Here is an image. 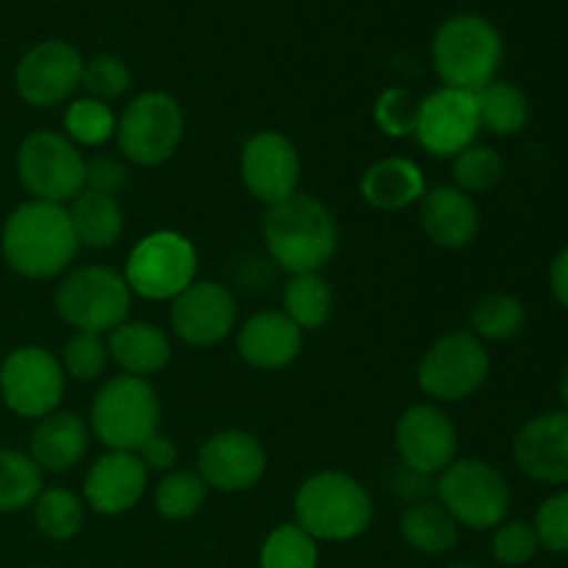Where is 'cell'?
Listing matches in <instances>:
<instances>
[{"mask_svg": "<svg viewBox=\"0 0 568 568\" xmlns=\"http://www.w3.org/2000/svg\"><path fill=\"white\" fill-rule=\"evenodd\" d=\"M261 236L272 261L288 275L320 272L338 250V225L325 203L297 192L261 216Z\"/></svg>", "mask_w": 568, "mask_h": 568, "instance_id": "6da1fadb", "label": "cell"}, {"mask_svg": "<svg viewBox=\"0 0 568 568\" xmlns=\"http://www.w3.org/2000/svg\"><path fill=\"white\" fill-rule=\"evenodd\" d=\"M78 253L70 211L59 203L28 200L3 225L6 264L28 281H53Z\"/></svg>", "mask_w": 568, "mask_h": 568, "instance_id": "7a4b0ae2", "label": "cell"}, {"mask_svg": "<svg viewBox=\"0 0 568 568\" xmlns=\"http://www.w3.org/2000/svg\"><path fill=\"white\" fill-rule=\"evenodd\" d=\"M372 519V494L347 471H316L294 494V525L314 541H355L369 530Z\"/></svg>", "mask_w": 568, "mask_h": 568, "instance_id": "3957f363", "label": "cell"}, {"mask_svg": "<svg viewBox=\"0 0 568 568\" xmlns=\"http://www.w3.org/2000/svg\"><path fill=\"white\" fill-rule=\"evenodd\" d=\"M433 70L444 87L480 92L497 78L505 44L497 28L480 14H455L433 37Z\"/></svg>", "mask_w": 568, "mask_h": 568, "instance_id": "277c9868", "label": "cell"}, {"mask_svg": "<svg viewBox=\"0 0 568 568\" xmlns=\"http://www.w3.org/2000/svg\"><path fill=\"white\" fill-rule=\"evenodd\" d=\"M89 425L94 438L109 449L136 453L161 430V399L153 383L116 375L94 394Z\"/></svg>", "mask_w": 568, "mask_h": 568, "instance_id": "5b68a950", "label": "cell"}, {"mask_svg": "<svg viewBox=\"0 0 568 568\" xmlns=\"http://www.w3.org/2000/svg\"><path fill=\"white\" fill-rule=\"evenodd\" d=\"M53 303L72 331L103 336L128 320L133 294L122 272L103 264H89L61 277Z\"/></svg>", "mask_w": 568, "mask_h": 568, "instance_id": "8992f818", "label": "cell"}, {"mask_svg": "<svg viewBox=\"0 0 568 568\" xmlns=\"http://www.w3.org/2000/svg\"><path fill=\"white\" fill-rule=\"evenodd\" d=\"M186 133V116L170 92H142L116 116V144L136 166H161L178 153Z\"/></svg>", "mask_w": 568, "mask_h": 568, "instance_id": "52a82bcc", "label": "cell"}, {"mask_svg": "<svg viewBox=\"0 0 568 568\" xmlns=\"http://www.w3.org/2000/svg\"><path fill=\"white\" fill-rule=\"evenodd\" d=\"M197 266L194 242L178 231H155L133 244L122 275L131 294L153 303H172L183 288L197 281Z\"/></svg>", "mask_w": 568, "mask_h": 568, "instance_id": "ba28073f", "label": "cell"}, {"mask_svg": "<svg viewBox=\"0 0 568 568\" xmlns=\"http://www.w3.org/2000/svg\"><path fill=\"white\" fill-rule=\"evenodd\" d=\"M438 503L469 530H491L510 510V488L491 464L480 458L453 460L436 480Z\"/></svg>", "mask_w": 568, "mask_h": 568, "instance_id": "9c48e42d", "label": "cell"}, {"mask_svg": "<svg viewBox=\"0 0 568 568\" xmlns=\"http://www.w3.org/2000/svg\"><path fill=\"white\" fill-rule=\"evenodd\" d=\"M17 178L33 200L64 205L87 189V161L64 133L33 131L17 150Z\"/></svg>", "mask_w": 568, "mask_h": 568, "instance_id": "30bf717a", "label": "cell"}, {"mask_svg": "<svg viewBox=\"0 0 568 568\" xmlns=\"http://www.w3.org/2000/svg\"><path fill=\"white\" fill-rule=\"evenodd\" d=\"M488 372L486 344L471 331H453L425 349L416 381L433 403H460L488 381Z\"/></svg>", "mask_w": 568, "mask_h": 568, "instance_id": "8fae6325", "label": "cell"}, {"mask_svg": "<svg viewBox=\"0 0 568 568\" xmlns=\"http://www.w3.org/2000/svg\"><path fill=\"white\" fill-rule=\"evenodd\" d=\"M67 375L61 361L39 344H26L6 355L0 366V397L22 419H44L64 399Z\"/></svg>", "mask_w": 568, "mask_h": 568, "instance_id": "7c38bea8", "label": "cell"}, {"mask_svg": "<svg viewBox=\"0 0 568 568\" xmlns=\"http://www.w3.org/2000/svg\"><path fill=\"white\" fill-rule=\"evenodd\" d=\"M83 55L64 39L37 42L14 70L17 94L33 109H55L81 87Z\"/></svg>", "mask_w": 568, "mask_h": 568, "instance_id": "4fadbf2b", "label": "cell"}, {"mask_svg": "<svg viewBox=\"0 0 568 568\" xmlns=\"http://www.w3.org/2000/svg\"><path fill=\"white\" fill-rule=\"evenodd\" d=\"M399 464L419 475L438 477L458 460V430L436 403L410 405L394 425Z\"/></svg>", "mask_w": 568, "mask_h": 568, "instance_id": "5bb4252c", "label": "cell"}, {"mask_svg": "<svg viewBox=\"0 0 568 568\" xmlns=\"http://www.w3.org/2000/svg\"><path fill=\"white\" fill-rule=\"evenodd\" d=\"M483 131L475 92L438 87L419 103L416 142L436 159H455Z\"/></svg>", "mask_w": 568, "mask_h": 568, "instance_id": "9a60e30c", "label": "cell"}, {"mask_svg": "<svg viewBox=\"0 0 568 568\" xmlns=\"http://www.w3.org/2000/svg\"><path fill=\"white\" fill-rule=\"evenodd\" d=\"M264 444L247 430L214 433L197 449V475L220 494H242L258 486L266 475Z\"/></svg>", "mask_w": 568, "mask_h": 568, "instance_id": "2e32d148", "label": "cell"}, {"mask_svg": "<svg viewBox=\"0 0 568 568\" xmlns=\"http://www.w3.org/2000/svg\"><path fill=\"white\" fill-rule=\"evenodd\" d=\"M239 305L227 286L194 281L183 288L170 308L172 333L189 347H214L236 331Z\"/></svg>", "mask_w": 568, "mask_h": 568, "instance_id": "e0dca14e", "label": "cell"}, {"mask_svg": "<svg viewBox=\"0 0 568 568\" xmlns=\"http://www.w3.org/2000/svg\"><path fill=\"white\" fill-rule=\"evenodd\" d=\"M239 170L247 192L264 205L281 203L300 192V153L292 139L277 131H258L244 142Z\"/></svg>", "mask_w": 568, "mask_h": 568, "instance_id": "ac0fdd59", "label": "cell"}, {"mask_svg": "<svg viewBox=\"0 0 568 568\" xmlns=\"http://www.w3.org/2000/svg\"><path fill=\"white\" fill-rule=\"evenodd\" d=\"M148 475L136 453L109 449L100 455L83 480V503L100 516H122L142 503Z\"/></svg>", "mask_w": 568, "mask_h": 568, "instance_id": "d6986e66", "label": "cell"}, {"mask_svg": "<svg viewBox=\"0 0 568 568\" xmlns=\"http://www.w3.org/2000/svg\"><path fill=\"white\" fill-rule=\"evenodd\" d=\"M514 458L530 480L549 486L568 483V410L527 422L514 442Z\"/></svg>", "mask_w": 568, "mask_h": 568, "instance_id": "ffe728a7", "label": "cell"}, {"mask_svg": "<svg viewBox=\"0 0 568 568\" xmlns=\"http://www.w3.org/2000/svg\"><path fill=\"white\" fill-rule=\"evenodd\" d=\"M236 349L242 361L261 372H281L303 353V331L283 311L266 308L244 320Z\"/></svg>", "mask_w": 568, "mask_h": 568, "instance_id": "44dd1931", "label": "cell"}, {"mask_svg": "<svg viewBox=\"0 0 568 568\" xmlns=\"http://www.w3.org/2000/svg\"><path fill=\"white\" fill-rule=\"evenodd\" d=\"M419 222L425 236L436 247L464 250L480 233V211L471 194L460 192L453 183L427 189L419 200Z\"/></svg>", "mask_w": 568, "mask_h": 568, "instance_id": "7402d4cb", "label": "cell"}, {"mask_svg": "<svg viewBox=\"0 0 568 568\" xmlns=\"http://www.w3.org/2000/svg\"><path fill=\"white\" fill-rule=\"evenodd\" d=\"M89 453V427L72 410H53L31 433V458L42 471L67 475Z\"/></svg>", "mask_w": 568, "mask_h": 568, "instance_id": "603a6c76", "label": "cell"}, {"mask_svg": "<svg viewBox=\"0 0 568 568\" xmlns=\"http://www.w3.org/2000/svg\"><path fill=\"white\" fill-rule=\"evenodd\" d=\"M105 344H109L111 361L120 366L122 375L142 377V381L159 375L172 361L170 336L150 322L125 320L109 333Z\"/></svg>", "mask_w": 568, "mask_h": 568, "instance_id": "cb8c5ba5", "label": "cell"}, {"mask_svg": "<svg viewBox=\"0 0 568 568\" xmlns=\"http://www.w3.org/2000/svg\"><path fill=\"white\" fill-rule=\"evenodd\" d=\"M427 192L425 172L416 161L392 155L381 159L361 175V197L377 211H403L419 203Z\"/></svg>", "mask_w": 568, "mask_h": 568, "instance_id": "d4e9b609", "label": "cell"}, {"mask_svg": "<svg viewBox=\"0 0 568 568\" xmlns=\"http://www.w3.org/2000/svg\"><path fill=\"white\" fill-rule=\"evenodd\" d=\"M67 211H70V222L72 231H75L78 247L109 250L122 239L125 216H122L116 197L83 189V192L72 200V209Z\"/></svg>", "mask_w": 568, "mask_h": 568, "instance_id": "484cf974", "label": "cell"}, {"mask_svg": "<svg viewBox=\"0 0 568 568\" xmlns=\"http://www.w3.org/2000/svg\"><path fill=\"white\" fill-rule=\"evenodd\" d=\"M399 532H403L405 544L410 549H416L419 555L438 558V555L453 552L460 538V525L447 514L442 503L425 499V503L408 505V510L403 514Z\"/></svg>", "mask_w": 568, "mask_h": 568, "instance_id": "4316f807", "label": "cell"}, {"mask_svg": "<svg viewBox=\"0 0 568 568\" xmlns=\"http://www.w3.org/2000/svg\"><path fill=\"white\" fill-rule=\"evenodd\" d=\"M283 314L300 327V331H320L333 314V288L320 272L288 277L283 288Z\"/></svg>", "mask_w": 568, "mask_h": 568, "instance_id": "83f0119b", "label": "cell"}, {"mask_svg": "<svg viewBox=\"0 0 568 568\" xmlns=\"http://www.w3.org/2000/svg\"><path fill=\"white\" fill-rule=\"evenodd\" d=\"M475 98L477 111H480V125L497 136H514L530 120L527 94L516 83L491 81L480 92H475Z\"/></svg>", "mask_w": 568, "mask_h": 568, "instance_id": "f1b7e54d", "label": "cell"}, {"mask_svg": "<svg viewBox=\"0 0 568 568\" xmlns=\"http://www.w3.org/2000/svg\"><path fill=\"white\" fill-rule=\"evenodd\" d=\"M42 469L20 449H0V514L33 508L42 494Z\"/></svg>", "mask_w": 568, "mask_h": 568, "instance_id": "f546056e", "label": "cell"}, {"mask_svg": "<svg viewBox=\"0 0 568 568\" xmlns=\"http://www.w3.org/2000/svg\"><path fill=\"white\" fill-rule=\"evenodd\" d=\"M33 521L50 541H70L83 530L87 503L70 488H42L33 503Z\"/></svg>", "mask_w": 568, "mask_h": 568, "instance_id": "4dcf8cb0", "label": "cell"}, {"mask_svg": "<svg viewBox=\"0 0 568 568\" xmlns=\"http://www.w3.org/2000/svg\"><path fill=\"white\" fill-rule=\"evenodd\" d=\"M205 499H209V486L203 483V477L186 469L166 471L153 494L155 510L166 521L194 519L203 510Z\"/></svg>", "mask_w": 568, "mask_h": 568, "instance_id": "1f68e13d", "label": "cell"}, {"mask_svg": "<svg viewBox=\"0 0 568 568\" xmlns=\"http://www.w3.org/2000/svg\"><path fill=\"white\" fill-rule=\"evenodd\" d=\"M525 305L514 294H488L471 308V333L480 342H510L525 327Z\"/></svg>", "mask_w": 568, "mask_h": 568, "instance_id": "d6a6232c", "label": "cell"}, {"mask_svg": "<svg viewBox=\"0 0 568 568\" xmlns=\"http://www.w3.org/2000/svg\"><path fill=\"white\" fill-rule=\"evenodd\" d=\"M261 568H320V547L300 525H277L261 547Z\"/></svg>", "mask_w": 568, "mask_h": 568, "instance_id": "836d02e7", "label": "cell"}, {"mask_svg": "<svg viewBox=\"0 0 568 568\" xmlns=\"http://www.w3.org/2000/svg\"><path fill=\"white\" fill-rule=\"evenodd\" d=\"M64 136L72 144L83 148H100L116 133V116L109 109V103H100L94 98L72 100L64 111Z\"/></svg>", "mask_w": 568, "mask_h": 568, "instance_id": "e575fe53", "label": "cell"}, {"mask_svg": "<svg viewBox=\"0 0 568 568\" xmlns=\"http://www.w3.org/2000/svg\"><path fill=\"white\" fill-rule=\"evenodd\" d=\"M505 175V161L488 144H469L453 159V186L466 194H480L497 186Z\"/></svg>", "mask_w": 568, "mask_h": 568, "instance_id": "d590c367", "label": "cell"}, {"mask_svg": "<svg viewBox=\"0 0 568 568\" xmlns=\"http://www.w3.org/2000/svg\"><path fill=\"white\" fill-rule=\"evenodd\" d=\"M419 103L414 92L403 87H388L377 94L375 100V125L381 128L386 136L392 139H408L416 133V122H419Z\"/></svg>", "mask_w": 568, "mask_h": 568, "instance_id": "8d00e7d4", "label": "cell"}, {"mask_svg": "<svg viewBox=\"0 0 568 568\" xmlns=\"http://www.w3.org/2000/svg\"><path fill=\"white\" fill-rule=\"evenodd\" d=\"M109 344L98 333H72L61 353V369L67 377L81 383L98 381L109 366Z\"/></svg>", "mask_w": 568, "mask_h": 568, "instance_id": "74e56055", "label": "cell"}, {"mask_svg": "<svg viewBox=\"0 0 568 568\" xmlns=\"http://www.w3.org/2000/svg\"><path fill=\"white\" fill-rule=\"evenodd\" d=\"M81 87L87 98L100 100V103H111V100L122 98L131 87V70L125 61L114 53H100L94 59L83 61V78Z\"/></svg>", "mask_w": 568, "mask_h": 568, "instance_id": "f35d334b", "label": "cell"}, {"mask_svg": "<svg viewBox=\"0 0 568 568\" xmlns=\"http://www.w3.org/2000/svg\"><path fill=\"white\" fill-rule=\"evenodd\" d=\"M538 547L541 544H538L536 527L527 521H503L491 538V555L497 558V564L508 568L530 564Z\"/></svg>", "mask_w": 568, "mask_h": 568, "instance_id": "ab89813d", "label": "cell"}, {"mask_svg": "<svg viewBox=\"0 0 568 568\" xmlns=\"http://www.w3.org/2000/svg\"><path fill=\"white\" fill-rule=\"evenodd\" d=\"M536 536L549 552H568V491L544 499L536 514Z\"/></svg>", "mask_w": 568, "mask_h": 568, "instance_id": "60d3db41", "label": "cell"}, {"mask_svg": "<svg viewBox=\"0 0 568 568\" xmlns=\"http://www.w3.org/2000/svg\"><path fill=\"white\" fill-rule=\"evenodd\" d=\"M128 186V170L116 159H100L87 161V189L98 194H109V197H116L122 189Z\"/></svg>", "mask_w": 568, "mask_h": 568, "instance_id": "b9f144b4", "label": "cell"}, {"mask_svg": "<svg viewBox=\"0 0 568 568\" xmlns=\"http://www.w3.org/2000/svg\"><path fill=\"white\" fill-rule=\"evenodd\" d=\"M139 460L144 464V469L148 471H172L175 469L178 458H181V453H178V444L172 442L170 436H164V433H155L150 442H144L142 447L136 449Z\"/></svg>", "mask_w": 568, "mask_h": 568, "instance_id": "7bdbcfd3", "label": "cell"}, {"mask_svg": "<svg viewBox=\"0 0 568 568\" xmlns=\"http://www.w3.org/2000/svg\"><path fill=\"white\" fill-rule=\"evenodd\" d=\"M436 477H427V475H419V471L408 469V466H399L397 475H394L392 480V491H397L399 497L408 499L410 505L416 503H425V499H430L433 494H436Z\"/></svg>", "mask_w": 568, "mask_h": 568, "instance_id": "ee69618b", "label": "cell"}, {"mask_svg": "<svg viewBox=\"0 0 568 568\" xmlns=\"http://www.w3.org/2000/svg\"><path fill=\"white\" fill-rule=\"evenodd\" d=\"M549 283H552V294L558 297V303L568 308V250H564V253L552 261Z\"/></svg>", "mask_w": 568, "mask_h": 568, "instance_id": "f6af8a7d", "label": "cell"}, {"mask_svg": "<svg viewBox=\"0 0 568 568\" xmlns=\"http://www.w3.org/2000/svg\"><path fill=\"white\" fill-rule=\"evenodd\" d=\"M560 397H564V403L568 405V366H566L564 377H560Z\"/></svg>", "mask_w": 568, "mask_h": 568, "instance_id": "bcb514c9", "label": "cell"}, {"mask_svg": "<svg viewBox=\"0 0 568 568\" xmlns=\"http://www.w3.org/2000/svg\"><path fill=\"white\" fill-rule=\"evenodd\" d=\"M447 568H480V566H475V564H453V566H447Z\"/></svg>", "mask_w": 568, "mask_h": 568, "instance_id": "7dc6e473", "label": "cell"}, {"mask_svg": "<svg viewBox=\"0 0 568 568\" xmlns=\"http://www.w3.org/2000/svg\"><path fill=\"white\" fill-rule=\"evenodd\" d=\"M37 568H53V566H37Z\"/></svg>", "mask_w": 568, "mask_h": 568, "instance_id": "c3c4849f", "label": "cell"}]
</instances>
